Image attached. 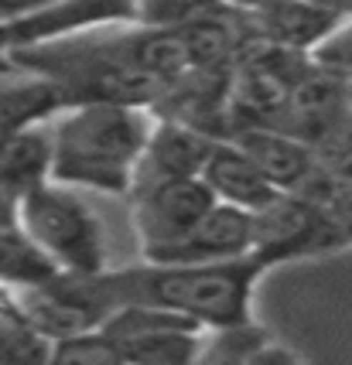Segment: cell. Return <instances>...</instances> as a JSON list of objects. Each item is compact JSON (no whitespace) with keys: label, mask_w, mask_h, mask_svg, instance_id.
I'll return each instance as SVG.
<instances>
[{"label":"cell","mask_w":352,"mask_h":365,"mask_svg":"<svg viewBox=\"0 0 352 365\" xmlns=\"http://www.w3.org/2000/svg\"><path fill=\"white\" fill-rule=\"evenodd\" d=\"M267 263L256 253L208 263H144L124 273L82 277L93 301L110 314L120 304H154L198 321L208 331L250 324L253 280Z\"/></svg>","instance_id":"1"},{"label":"cell","mask_w":352,"mask_h":365,"mask_svg":"<svg viewBox=\"0 0 352 365\" xmlns=\"http://www.w3.org/2000/svg\"><path fill=\"white\" fill-rule=\"evenodd\" d=\"M51 178L69 188L130 191L134 168L154 130L151 106L72 103L51 123Z\"/></svg>","instance_id":"2"},{"label":"cell","mask_w":352,"mask_h":365,"mask_svg":"<svg viewBox=\"0 0 352 365\" xmlns=\"http://www.w3.org/2000/svg\"><path fill=\"white\" fill-rule=\"evenodd\" d=\"M17 225L62 277H96L106 270L103 222L69 185L45 181L24 191L17 198Z\"/></svg>","instance_id":"3"},{"label":"cell","mask_w":352,"mask_h":365,"mask_svg":"<svg viewBox=\"0 0 352 365\" xmlns=\"http://www.w3.org/2000/svg\"><path fill=\"white\" fill-rule=\"evenodd\" d=\"M130 198H134V229L141 239L144 259H154L158 253L171 250L216 205L212 191L206 188V181L198 175L154 181L144 188H134Z\"/></svg>","instance_id":"4"},{"label":"cell","mask_w":352,"mask_h":365,"mask_svg":"<svg viewBox=\"0 0 352 365\" xmlns=\"http://www.w3.org/2000/svg\"><path fill=\"white\" fill-rule=\"evenodd\" d=\"M325 232H332L325 215L294 191H281L271 205L253 212V253L267 267L277 259L318 250L325 242Z\"/></svg>","instance_id":"5"},{"label":"cell","mask_w":352,"mask_h":365,"mask_svg":"<svg viewBox=\"0 0 352 365\" xmlns=\"http://www.w3.org/2000/svg\"><path fill=\"white\" fill-rule=\"evenodd\" d=\"M216 140L206 130L192 127V123H178V120H154V130L147 137V147L137 168H134V181L130 191L154 185V181H171V178H195L202 175L208 150Z\"/></svg>","instance_id":"6"},{"label":"cell","mask_w":352,"mask_h":365,"mask_svg":"<svg viewBox=\"0 0 352 365\" xmlns=\"http://www.w3.org/2000/svg\"><path fill=\"white\" fill-rule=\"evenodd\" d=\"M246 253H253V212L216 202L192 225L188 236L147 263H208V259H236Z\"/></svg>","instance_id":"7"},{"label":"cell","mask_w":352,"mask_h":365,"mask_svg":"<svg viewBox=\"0 0 352 365\" xmlns=\"http://www.w3.org/2000/svg\"><path fill=\"white\" fill-rule=\"evenodd\" d=\"M65 106H72V96L59 79L24 65L0 68V133L49 123Z\"/></svg>","instance_id":"8"},{"label":"cell","mask_w":352,"mask_h":365,"mask_svg":"<svg viewBox=\"0 0 352 365\" xmlns=\"http://www.w3.org/2000/svg\"><path fill=\"white\" fill-rule=\"evenodd\" d=\"M198 178L206 181V188L212 191L216 202L236 205V208H243V212H260V208L271 205L273 198L281 195V191L263 178V171L250 160V154L233 140L229 143L216 140V147L208 150Z\"/></svg>","instance_id":"9"},{"label":"cell","mask_w":352,"mask_h":365,"mask_svg":"<svg viewBox=\"0 0 352 365\" xmlns=\"http://www.w3.org/2000/svg\"><path fill=\"white\" fill-rule=\"evenodd\" d=\"M233 143H240L250 154V160L277 191H298L311 178V164H315L311 147L288 130L271 123H246L236 130Z\"/></svg>","instance_id":"10"},{"label":"cell","mask_w":352,"mask_h":365,"mask_svg":"<svg viewBox=\"0 0 352 365\" xmlns=\"http://www.w3.org/2000/svg\"><path fill=\"white\" fill-rule=\"evenodd\" d=\"M51 178V130L45 123L0 133V188L21 198Z\"/></svg>","instance_id":"11"},{"label":"cell","mask_w":352,"mask_h":365,"mask_svg":"<svg viewBox=\"0 0 352 365\" xmlns=\"http://www.w3.org/2000/svg\"><path fill=\"white\" fill-rule=\"evenodd\" d=\"M256 21H260V28H256V38H260V41L308 55L342 17L332 14V11H325V7H318V4H311V0H284V4H277L273 11L260 14Z\"/></svg>","instance_id":"12"},{"label":"cell","mask_w":352,"mask_h":365,"mask_svg":"<svg viewBox=\"0 0 352 365\" xmlns=\"http://www.w3.org/2000/svg\"><path fill=\"white\" fill-rule=\"evenodd\" d=\"M206 331L208 328H202L198 321H175V324H161V328L120 338V351H124V362L185 365L202 355Z\"/></svg>","instance_id":"13"},{"label":"cell","mask_w":352,"mask_h":365,"mask_svg":"<svg viewBox=\"0 0 352 365\" xmlns=\"http://www.w3.org/2000/svg\"><path fill=\"white\" fill-rule=\"evenodd\" d=\"M59 277L55 263L38 250L17 222L0 225V284L4 287H38Z\"/></svg>","instance_id":"14"},{"label":"cell","mask_w":352,"mask_h":365,"mask_svg":"<svg viewBox=\"0 0 352 365\" xmlns=\"http://www.w3.org/2000/svg\"><path fill=\"white\" fill-rule=\"evenodd\" d=\"M49 362H76V365H120L124 351L113 334L103 331V324L82 328V331L62 334L49 341Z\"/></svg>","instance_id":"15"},{"label":"cell","mask_w":352,"mask_h":365,"mask_svg":"<svg viewBox=\"0 0 352 365\" xmlns=\"http://www.w3.org/2000/svg\"><path fill=\"white\" fill-rule=\"evenodd\" d=\"M223 0H134V21L151 28H185L206 17H219Z\"/></svg>","instance_id":"16"},{"label":"cell","mask_w":352,"mask_h":365,"mask_svg":"<svg viewBox=\"0 0 352 365\" xmlns=\"http://www.w3.org/2000/svg\"><path fill=\"white\" fill-rule=\"evenodd\" d=\"M0 362H49V338L7 307H0Z\"/></svg>","instance_id":"17"},{"label":"cell","mask_w":352,"mask_h":365,"mask_svg":"<svg viewBox=\"0 0 352 365\" xmlns=\"http://www.w3.org/2000/svg\"><path fill=\"white\" fill-rule=\"evenodd\" d=\"M308 55H311V62L318 65V68H325V72L342 76V79H352V14L342 17Z\"/></svg>","instance_id":"18"},{"label":"cell","mask_w":352,"mask_h":365,"mask_svg":"<svg viewBox=\"0 0 352 365\" xmlns=\"http://www.w3.org/2000/svg\"><path fill=\"white\" fill-rule=\"evenodd\" d=\"M229 11H243V14H253V17H260V14H267V11H273L277 4H284V0H223Z\"/></svg>","instance_id":"19"},{"label":"cell","mask_w":352,"mask_h":365,"mask_svg":"<svg viewBox=\"0 0 352 365\" xmlns=\"http://www.w3.org/2000/svg\"><path fill=\"white\" fill-rule=\"evenodd\" d=\"M38 4H45V0H0V24L17 14H24V11H31Z\"/></svg>","instance_id":"20"},{"label":"cell","mask_w":352,"mask_h":365,"mask_svg":"<svg viewBox=\"0 0 352 365\" xmlns=\"http://www.w3.org/2000/svg\"><path fill=\"white\" fill-rule=\"evenodd\" d=\"M7 222H17V198L11 191L0 188V225H7Z\"/></svg>","instance_id":"21"},{"label":"cell","mask_w":352,"mask_h":365,"mask_svg":"<svg viewBox=\"0 0 352 365\" xmlns=\"http://www.w3.org/2000/svg\"><path fill=\"white\" fill-rule=\"evenodd\" d=\"M311 4H318L325 11H332L338 17H349L352 14V0H311Z\"/></svg>","instance_id":"22"}]
</instances>
